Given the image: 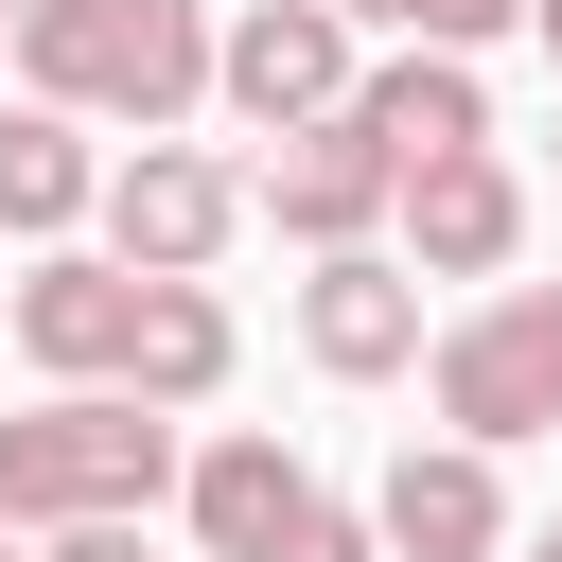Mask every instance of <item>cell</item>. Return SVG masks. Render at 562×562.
<instances>
[{"label":"cell","mask_w":562,"mask_h":562,"mask_svg":"<svg viewBox=\"0 0 562 562\" xmlns=\"http://www.w3.org/2000/svg\"><path fill=\"white\" fill-rule=\"evenodd\" d=\"M299 492H316V474H299L263 422H228V439H176V509H193V544H211V562H263V527H281Z\"/></svg>","instance_id":"8fae6325"},{"label":"cell","mask_w":562,"mask_h":562,"mask_svg":"<svg viewBox=\"0 0 562 562\" xmlns=\"http://www.w3.org/2000/svg\"><path fill=\"white\" fill-rule=\"evenodd\" d=\"M334 18H351V35H404V0H334Z\"/></svg>","instance_id":"ac0fdd59"},{"label":"cell","mask_w":562,"mask_h":562,"mask_svg":"<svg viewBox=\"0 0 562 562\" xmlns=\"http://www.w3.org/2000/svg\"><path fill=\"white\" fill-rule=\"evenodd\" d=\"M351 18L334 0H246V18H211V105L246 123V140H281V123H316V105H351Z\"/></svg>","instance_id":"5b68a950"},{"label":"cell","mask_w":562,"mask_h":562,"mask_svg":"<svg viewBox=\"0 0 562 562\" xmlns=\"http://www.w3.org/2000/svg\"><path fill=\"white\" fill-rule=\"evenodd\" d=\"M299 351L334 369V386H386V369H422V263L369 228V246H316V281H299Z\"/></svg>","instance_id":"9c48e42d"},{"label":"cell","mask_w":562,"mask_h":562,"mask_svg":"<svg viewBox=\"0 0 562 562\" xmlns=\"http://www.w3.org/2000/svg\"><path fill=\"white\" fill-rule=\"evenodd\" d=\"M369 527H386V562H492V544H509V474H492V439H404L386 492H369Z\"/></svg>","instance_id":"30bf717a"},{"label":"cell","mask_w":562,"mask_h":562,"mask_svg":"<svg viewBox=\"0 0 562 562\" xmlns=\"http://www.w3.org/2000/svg\"><path fill=\"white\" fill-rule=\"evenodd\" d=\"M228 369H246V334H228V299H211V281H140V351H123V386L193 422V404H211Z\"/></svg>","instance_id":"5bb4252c"},{"label":"cell","mask_w":562,"mask_h":562,"mask_svg":"<svg viewBox=\"0 0 562 562\" xmlns=\"http://www.w3.org/2000/svg\"><path fill=\"white\" fill-rule=\"evenodd\" d=\"M88 211H105V263H140V281H211V263H228V228H246V176H228L211 140H176V123H158Z\"/></svg>","instance_id":"277c9868"},{"label":"cell","mask_w":562,"mask_h":562,"mask_svg":"<svg viewBox=\"0 0 562 562\" xmlns=\"http://www.w3.org/2000/svg\"><path fill=\"white\" fill-rule=\"evenodd\" d=\"M0 53H18V0H0Z\"/></svg>","instance_id":"7402d4cb"},{"label":"cell","mask_w":562,"mask_h":562,"mask_svg":"<svg viewBox=\"0 0 562 562\" xmlns=\"http://www.w3.org/2000/svg\"><path fill=\"white\" fill-rule=\"evenodd\" d=\"M422 404H439V439H544L562 422V281H492L474 316H439L422 334Z\"/></svg>","instance_id":"3957f363"},{"label":"cell","mask_w":562,"mask_h":562,"mask_svg":"<svg viewBox=\"0 0 562 562\" xmlns=\"http://www.w3.org/2000/svg\"><path fill=\"white\" fill-rule=\"evenodd\" d=\"M158 492H176V404H140V386H53L0 422V527L18 544L88 527V509H158Z\"/></svg>","instance_id":"7a4b0ae2"},{"label":"cell","mask_w":562,"mask_h":562,"mask_svg":"<svg viewBox=\"0 0 562 562\" xmlns=\"http://www.w3.org/2000/svg\"><path fill=\"white\" fill-rule=\"evenodd\" d=\"M527 35H544V53H562V0H527Z\"/></svg>","instance_id":"d6986e66"},{"label":"cell","mask_w":562,"mask_h":562,"mask_svg":"<svg viewBox=\"0 0 562 562\" xmlns=\"http://www.w3.org/2000/svg\"><path fill=\"white\" fill-rule=\"evenodd\" d=\"M404 35H439V53H492V35H527V0H404Z\"/></svg>","instance_id":"2e32d148"},{"label":"cell","mask_w":562,"mask_h":562,"mask_svg":"<svg viewBox=\"0 0 562 562\" xmlns=\"http://www.w3.org/2000/svg\"><path fill=\"white\" fill-rule=\"evenodd\" d=\"M35 562H140V509H88V527H35Z\"/></svg>","instance_id":"e0dca14e"},{"label":"cell","mask_w":562,"mask_h":562,"mask_svg":"<svg viewBox=\"0 0 562 562\" xmlns=\"http://www.w3.org/2000/svg\"><path fill=\"white\" fill-rule=\"evenodd\" d=\"M351 123H369L386 158H457V140H492V88H474V53L404 35L386 70H351Z\"/></svg>","instance_id":"7c38bea8"},{"label":"cell","mask_w":562,"mask_h":562,"mask_svg":"<svg viewBox=\"0 0 562 562\" xmlns=\"http://www.w3.org/2000/svg\"><path fill=\"white\" fill-rule=\"evenodd\" d=\"M386 193H404V158H386L351 105L281 123V140H263V176H246V211H263L281 246H369V228H386Z\"/></svg>","instance_id":"8992f818"},{"label":"cell","mask_w":562,"mask_h":562,"mask_svg":"<svg viewBox=\"0 0 562 562\" xmlns=\"http://www.w3.org/2000/svg\"><path fill=\"white\" fill-rule=\"evenodd\" d=\"M88 193H105L88 123H70L53 88H18V105H0V246H53V228H88Z\"/></svg>","instance_id":"4fadbf2b"},{"label":"cell","mask_w":562,"mask_h":562,"mask_svg":"<svg viewBox=\"0 0 562 562\" xmlns=\"http://www.w3.org/2000/svg\"><path fill=\"white\" fill-rule=\"evenodd\" d=\"M263 562H386V527H369L351 492H299V509L263 527Z\"/></svg>","instance_id":"9a60e30c"},{"label":"cell","mask_w":562,"mask_h":562,"mask_svg":"<svg viewBox=\"0 0 562 562\" xmlns=\"http://www.w3.org/2000/svg\"><path fill=\"white\" fill-rule=\"evenodd\" d=\"M18 88L158 140V123L211 105V0H18Z\"/></svg>","instance_id":"6da1fadb"},{"label":"cell","mask_w":562,"mask_h":562,"mask_svg":"<svg viewBox=\"0 0 562 562\" xmlns=\"http://www.w3.org/2000/svg\"><path fill=\"white\" fill-rule=\"evenodd\" d=\"M0 316H18V351L53 369V386H123V351H140V263H105V246H35L18 281H0Z\"/></svg>","instance_id":"52a82bcc"},{"label":"cell","mask_w":562,"mask_h":562,"mask_svg":"<svg viewBox=\"0 0 562 562\" xmlns=\"http://www.w3.org/2000/svg\"><path fill=\"white\" fill-rule=\"evenodd\" d=\"M0 562H35V544H18V527H0Z\"/></svg>","instance_id":"ffe728a7"},{"label":"cell","mask_w":562,"mask_h":562,"mask_svg":"<svg viewBox=\"0 0 562 562\" xmlns=\"http://www.w3.org/2000/svg\"><path fill=\"white\" fill-rule=\"evenodd\" d=\"M386 246H404L422 281H509V246H527V176H509L492 140H457V158H404V193H386Z\"/></svg>","instance_id":"ba28073f"},{"label":"cell","mask_w":562,"mask_h":562,"mask_svg":"<svg viewBox=\"0 0 562 562\" xmlns=\"http://www.w3.org/2000/svg\"><path fill=\"white\" fill-rule=\"evenodd\" d=\"M527 562H562V527H544V544H527Z\"/></svg>","instance_id":"44dd1931"}]
</instances>
